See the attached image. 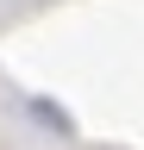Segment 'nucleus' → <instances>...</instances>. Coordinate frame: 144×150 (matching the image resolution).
<instances>
[{"mask_svg": "<svg viewBox=\"0 0 144 150\" xmlns=\"http://www.w3.org/2000/svg\"><path fill=\"white\" fill-rule=\"evenodd\" d=\"M31 112H38V119H44L50 131H75V125H69V112H57L50 100H31Z\"/></svg>", "mask_w": 144, "mask_h": 150, "instance_id": "f257e3e1", "label": "nucleus"}]
</instances>
